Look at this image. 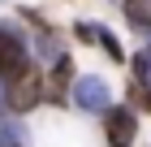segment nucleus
Masks as SVG:
<instances>
[{
    "label": "nucleus",
    "instance_id": "obj_1",
    "mask_svg": "<svg viewBox=\"0 0 151 147\" xmlns=\"http://www.w3.org/2000/svg\"><path fill=\"white\" fill-rule=\"evenodd\" d=\"M0 74L13 78V82L30 74V52L17 39V30H9V26H0Z\"/></svg>",
    "mask_w": 151,
    "mask_h": 147
},
{
    "label": "nucleus",
    "instance_id": "obj_3",
    "mask_svg": "<svg viewBox=\"0 0 151 147\" xmlns=\"http://www.w3.org/2000/svg\"><path fill=\"white\" fill-rule=\"evenodd\" d=\"M39 95H43V78L26 74V78H17L9 87V108H13V113H30V108L39 104Z\"/></svg>",
    "mask_w": 151,
    "mask_h": 147
},
{
    "label": "nucleus",
    "instance_id": "obj_6",
    "mask_svg": "<svg viewBox=\"0 0 151 147\" xmlns=\"http://www.w3.org/2000/svg\"><path fill=\"white\" fill-rule=\"evenodd\" d=\"M134 74H138L142 82H151V43L138 48V56H134Z\"/></svg>",
    "mask_w": 151,
    "mask_h": 147
},
{
    "label": "nucleus",
    "instance_id": "obj_9",
    "mask_svg": "<svg viewBox=\"0 0 151 147\" xmlns=\"http://www.w3.org/2000/svg\"><path fill=\"white\" fill-rule=\"evenodd\" d=\"M4 108H9V87L0 82V113H4Z\"/></svg>",
    "mask_w": 151,
    "mask_h": 147
},
{
    "label": "nucleus",
    "instance_id": "obj_5",
    "mask_svg": "<svg viewBox=\"0 0 151 147\" xmlns=\"http://www.w3.org/2000/svg\"><path fill=\"white\" fill-rule=\"evenodd\" d=\"M125 17H129V26L147 30L151 26V0H125Z\"/></svg>",
    "mask_w": 151,
    "mask_h": 147
},
{
    "label": "nucleus",
    "instance_id": "obj_4",
    "mask_svg": "<svg viewBox=\"0 0 151 147\" xmlns=\"http://www.w3.org/2000/svg\"><path fill=\"white\" fill-rule=\"evenodd\" d=\"M134 134H138L134 113H129V108H112V113H108V143L112 147H129Z\"/></svg>",
    "mask_w": 151,
    "mask_h": 147
},
{
    "label": "nucleus",
    "instance_id": "obj_2",
    "mask_svg": "<svg viewBox=\"0 0 151 147\" xmlns=\"http://www.w3.org/2000/svg\"><path fill=\"white\" fill-rule=\"evenodd\" d=\"M73 104H78L82 113H104V108H108V82L95 78V74L78 78V82H73Z\"/></svg>",
    "mask_w": 151,
    "mask_h": 147
},
{
    "label": "nucleus",
    "instance_id": "obj_10",
    "mask_svg": "<svg viewBox=\"0 0 151 147\" xmlns=\"http://www.w3.org/2000/svg\"><path fill=\"white\" fill-rule=\"evenodd\" d=\"M138 100H142V104H147V108H151V82H147V91H142Z\"/></svg>",
    "mask_w": 151,
    "mask_h": 147
},
{
    "label": "nucleus",
    "instance_id": "obj_7",
    "mask_svg": "<svg viewBox=\"0 0 151 147\" xmlns=\"http://www.w3.org/2000/svg\"><path fill=\"white\" fill-rule=\"evenodd\" d=\"M0 143L22 147V143H26V130H22V125H13V121H0Z\"/></svg>",
    "mask_w": 151,
    "mask_h": 147
},
{
    "label": "nucleus",
    "instance_id": "obj_8",
    "mask_svg": "<svg viewBox=\"0 0 151 147\" xmlns=\"http://www.w3.org/2000/svg\"><path fill=\"white\" fill-rule=\"evenodd\" d=\"M99 43H104V52H108L112 61H121V56H125V52H121V39H116L112 30H99Z\"/></svg>",
    "mask_w": 151,
    "mask_h": 147
}]
</instances>
